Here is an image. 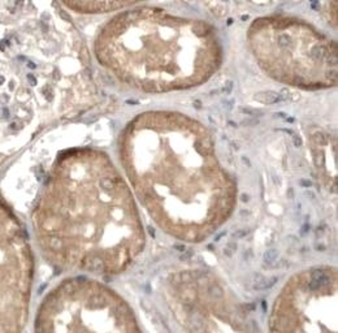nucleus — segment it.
Here are the masks:
<instances>
[{"instance_id": "7ed1b4c3", "label": "nucleus", "mask_w": 338, "mask_h": 333, "mask_svg": "<svg viewBox=\"0 0 338 333\" xmlns=\"http://www.w3.org/2000/svg\"><path fill=\"white\" fill-rule=\"evenodd\" d=\"M113 52L98 53L115 74L147 91L199 85L220 64V46L207 24L164 13L130 12L108 26Z\"/></svg>"}, {"instance_id": "f257e3e1", "label": "nucleus", "mask_w": 338, "mask_h": 333, "mask_svg": "<svg viewBox=\"0 0 338 333\" xmlns=\"http://www.w3.org/2000/svg\"><path fill=\"white\" fill-rule=\"evenodd\" d=\"M27 220L34 250L61 273L120 275L147 239L129 185L108 155L94 148L57 158Z\"/></svg>"}, {"instance_id": "9d476101", "label": "nucleus", "mask_w": 338, "mask_h": 333, "mask_svg": "<svg viewBox=\"0 0 338 333\" xmlns=\"http://www.w3.org/2000/svg\"><path fill=\"white\" fill-rule=\"evenodd\" d=\"M27 68H30V69H35V68H37V65L34 64V62H31V61H30L29 64H27Z\"/></svg>"}, {"instance_id": "6e6552de", "label": "nucleus", "mask_w": 338, "mask_h": 333, "mask_svg": "<svg viewBox=\"0 0 338 333\" xmlns=\"http://www.w3.org/2000/svg\"><path fill=\"white\" fill-rule=\"evenodd\" d=\"M137 1L139 0H80L78 3H85L82 9L87 12H109Z\"/></svg>"}, {"instance_id": "1a4fd4ad", "label": "nucleus", "mask_w": 338, "mask_h": 333, "mask_svg": "<svg viewBox=\"0 0 338 333\" xmlns=\"http://www.w3.org/2000/svg\"><path fill=\"white\" fill-rule=\"evenodd\" d=\"M27 80H29V82L31 83V85H37V80L33 74H27Z\"/></svg>"}, {"instance_id": "423d86ee", "label": "nucleus", "mask_w": 338, "mask_h": 333, "mask_svg": "<svg viewBox=\"0 0 338 333\" xmlns=\"http://www.w3.org/2000/svg\"><path fill=\"white\" fill-rule=\"evenodd\" d=\"M338 282L332 265H312L289 278L270 308L269 333H337Z\"/></svg>"}, {"instance_id": "0eeeda50", "label": "nucleus", "mask_w": 338, "mask_h": 333, "mask_svg": "<svg viewBox=\"0 0 338 333\" xmlns=\"http://www.w3.org/2000/svg\"><path fill=\"white\" fill-rule=\"evenodd\" d=\"M35 250L26 223L0 198V333H22L30 318Z\"/></svg>"}, {"instance_id": "f03ea898", "label": "nucleus", "mask_w": 338, "mask_h": 333, "mask_svg": "<svg viewBox=\"0 0 338 333\" xmlns=\"http://www.w3.org/2000/svg\"><path fill=\"white\" fill-rule=\"evenodd\" d=\"M120 155L139 203L168 236L199 243L232 216L237 183L195 121L144 113L124 132Z\"/></svg>"}, {"instance_id": "20e7f679", "label": "nucleus", "mask_w": 338, "mask_h": 333, "mask_svg": "<svg viewBox=\"0 0 338 333\" xmlns=\"http://www.w3.org/2000/svg\"><path fill=\"white\" fill-rule=\"evenodd\" d=\"M33 333H143L133 308L98 278L69 275L43 294Z\"/></svg>"}, {"instance_id": "39448f33", "label": "nucleus", "mask_w": 338, "mask_h": 333, "mask_svg": "<svg viewBox=\"0 0 338 333\" xmlns=\"http://www.w3.org/2000/svg\"><path fill=\"white\" fill-rule=\"evenodd\" d=\"M161 288L183 333H263L247 304L212 272L179 269L165 277Z\"/></svg>"}]
</instances>
